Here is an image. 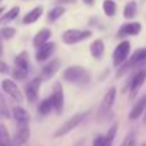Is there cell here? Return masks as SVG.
I'll use <instances>...</instances> for the list:
<instances>
[{"instance_id":"cell-1","label":"cell","mask_w":146,"mask_h":146,"mask_svg":"<svg viewBox=\"0 0 146 146\" xmlns=\"http://www.w3.org/2000/svg\"><path fill=\"white\" fill-rule=\"evenodd\" d=\"M64 80L70 84H77V85H87L91 81L90 72L80 65H71L64 71Z\"/></svg>"},{"instance_id":"cell-2","label":"cell","mask_w":146,"mask_h":146,"mask_svg":"<svg viewBox=\"0 0 146 146\" xmlns=\"http://www.w3.org/2000/svg\"><path fill=\"white\" fill-rule=\"evenodd\" d=\"M115 97H116V88L112 87L106 91L105 97L101 102V106L98 109V116H97V121L98 122H104L105 119H108L109 113H111V109H112V105L115 102Z\"/></svg>"},{"instance_id":"cell-3","label":"cell","mask_w":146,"mask_h":146,"mask_svg":"<svg viewBox=\"0 0 146 146\" xmlns=\"http://www.w3.org/2000/svg\"><path fill=\"white\" fill-rule=\"evenodd\" d=\"M145 61H146V48L136 50L129 60H126L122 65H119L121 68H119V71L116 72V77H121L122 74H125V72H126L128 70H131L132 67L141 65V64H143Z\"/></svg>"},{"instance_id":"cell-4","label":"cell","mask_w":146,"mask_h":146,"mask_svg":"<svg viewBox=\"0 0 146 146\" xmlns=\"http://www.w3.org/2000/svg\"><path fill=\"white\" fill-rule=\"evenodd\" d=\"M85 116H87V113H85V112H81V113H77V115H74L72 118H70L65 123H62V125L57 129V132L54 133V138H61V136L70 133L72 129H75V128L84 121Z\"/></svg>"},{"instance_id":"cell-5","label":"cell","mask_w":146,"mask_h":146,"mask_svg":"<svg viewBox=\"0 0 146 146\" xmlns=\"http://www.w3.org/2000/svg\"><path fill=\"white\" fill-rule=\"evenodd\" d=\"M91 37V31L90 30H78V29H70L65 30L62 33V41L65 44H75L80 43L85 38Z\"/></svg>"},{"instance_id":"cell-6","label":"cell","mask_w":146,"mask_h":146,"mask_svg":"<svg viewBox=\"0 0 146 146\" xmlns=\"http://www.w3.org/2000/svg\"><path fill=\"white\" fill-rule=\"evenodd\" d=\"M1 90H3V92H6L11 99H14L16 102H19V104L23 102V99H24L23 98V92L20 91V88L16 85V82L13 80H9V78L3 80L1 81Z\"/></svg>"},{"instance_id":"cell-7","label":"cell","mask_w":146,"mask_h":146,"mask_svg":"<svg viewBox=\"0 0 146 146\" xmlns=\"http://www.w3.org/2000/svg\"><path fill=\"white\" fill-rule=\"evenodd\" d=\"M131 52V44L129 41H122L121 44L116 46V48L113 51V55H112V61H113V65L115 67H119L122 65L126 60H128V55Z\"/></svg>"},{"instance_id":"cell-8","label":"cell","mask_w":146,"mask_h":146,"mask_svg":"<svg viewBox=\"0 0 146 146\" xmlns=\"http://www.w3.org/2000/svg\"><path fill=\"white\" fill-rule=\"evenodd\" d=\"M51 99V104H52V109L60 115L64 109V92H62V87L61 84H55L54 85V90H52V95L50 97Z\"/></svg>"},{"instance_id":"cell-9","label":"cell","mask_w":146,"mask_h":146,"mask_svg":"<svg viewBox=\"0 0 146 146\" xmlns=\"http://www.w3.org/2000/svg\"><path fill=\"white\" fill-rule=\"evenodd\" d=\"M19 129L16 131L14 136L10 139V146H23L30 138V128L29 125H17Z\"/></svg>"},{"instance_id":"cell-10","label":"cell","mask_w":146,"mask_h":146,"mask_svg":"<svg viewBox=\"0 0 146 146\" xmlns=\"http://www.w3.org/2000/svg\"><path fill=\"white\" fill-rule=\"evenodd\" d=\"M146 81V70H139L135 77L132 78L131 82V99L138 94V91L141 90V87L143 85V82Z\"/></svg>"},{"instance_id":"cell-11","label":"cell","mask_w":146,"mask_h":146,"mask_svg":"<svg viewBox=\"0 0 146 146\" xmlns=\"http://www.w3.org/2000/svg\"><path fill=\"white\" fill-rule=\"evenodd\" d=\"M41 85V78H34L33 81H30V84H27L26 87V95L29 102H36L38 98V90Z\"/></svg>"},{"instance_id":"cell-12","label":"cell","mask_w":146,"mask_h":146,"mask_svg":"<svg viewBox=\"0 0 146 146\" xmlns=\"http://www.w3.org/2000/svg\"><path fill=\"white\" fill-rule=\"evenodd\" d=\"M54 51H55V44H54V43H46V44H43L41 47L37 48L36 60H37L38 62L46 61V60H48L50 57L52 55Z\"/></svg>"},{"instance_id":"cell-13","label":"cell","mask_w":146,"mask_h":146,"mask_svg":"<svg viewBox=\"0 0 146 146\" xmlns=\"http://www.w3.org/2000/svg\"><path fill=\"white\" fill-rule=\"evenodd\" d=\"M141 31V23L133 21V23H126L123 24L119 30H118V36L119 37H125V36H136Z\"/></svg>"},{"instance_id":"cell-14","label":"cell","mask_w":146,"mask_h":146,"mask_svg":"<svg viewBox=\"0 0 146 146\" xmlns=\"http://www.w3.org/2000/svg\"><path fill=\"white\" fill-rule=\"evenodd\" d=\"M146 109V94L143 97H141V99L133 105V108L131 109L129 112V119L131 121H135L138 118H141V115H143V111Z\"/></svg>"},{"instance_id":"cell-15","label":"cell","mask_w":146,"mask_h":146,"mask_svg":"<svg viewBox=\"0 0 146 146\" xmlns=\"http://www.w3.org/2000/svg\"><path fill=\"white\" fill-rule=\"evenodd\" d=\"M11 112H13V118L16 119L17 125H29L30 116H29V113H27V111H26L24 108H21V106H14Z\"/></svg>"},{"instance_id":"cell-16","label":"cell","mask_w":146,"mask_h":146,"mask_svg":"<svg viewBox=\"0 0 146 146\" xmlns=\"http://www.w3.org/2000/svg\"><path fill=\"white\" fill-rule=\"evenodd\" d=\"M60 60H57V58H54L52 61H50L47 65H44V68H43V71H41V78L43 80H48L51 78L55 72H57V70L60 68Z\"/></svg>"},{"instance_id":"cell-17","label":"cell","mask_w":146,"mask_h":146,"mask_svg":"<svg viewBox=\"0 0 146 146\" xmlns=\"http://www.w3.org/2000/svg\"><path fill=\"white\" fill-rule=\"evenodd\" d=\"M50 37H51V31H50V29H41L36 36H34V40H33V46L34 47H41L43 44H46V43H48Z\"/></svg>"},{"instance_id":"cell-18","label":"cell","mask_w":146,"mask_h":146,"mask_svg":"<svg viewBox=\"0 0 146 146\" xmlns=\"http://www.w3.org/2000/svg\"><path fill=\"white\" fill-rule=\"evenodd\" d=\"M43 14V6H37L34 7L33 10H30L24 17H23V23L24 24H31V23H36Z\"/></svg>"},{"instance_id":"cell-19","label":"cell","mask_w":146,"mask_h":146,"mask_svg":"<svg viewBox=\"0 0 146 146\" xmlns=\"http://www.w3.org/2000/svg\"><path fill=\"white\" fill-rule=\"evenodd\" d=\"M90 51H91V55L95 58V60H101L102 55H104V51H105V46H104V41L101 38H97L92 41V44L90 46Z\"/></svg>"},{"instance_id":"cell-20","label":"cell","mask_w":146,"mask_h":146,"mask_svg":"<svg viewBox=\"0 0 146 146\" xmlns=\"http://www.w3.org/2000/svg\"><path fill=\"white\" fill-rule=\"evenodd\" d=\"M14 65H16V68L29 72V55H27L26 51H21V52L14 58Z\"/></svg>"},{"instance_id":"cell-21","label":"cell","mask_w":146,"mask_h":146,"mask_svg":"<svg viewBox=\"0 0 146 146\" xmlns=\"http://www.w3.org/2000/svg\"><path fill=\"white\" fill-rule=\"evenodd\" d=\"M19 13H20V7H19V6L11 7L7 13H3V14L0 16V24H7V23L13 21V20L19 16Z\"/></svg>"},{"instance_id":"cell-22","label":"cell","mask_w":146,"mask_h":146,"mask_svg":"<svg viewBox=\"0 0 146 146\" xmlns=\"http://www.w3.org/2000/svg\"><path fill=\"white\" fill-rule=\"evenodd\" d=\"M102 10H104L105 16L112 17V16H115V13H116V3H115L113 0H104V3H102Z\"/></svg>"},{"instance_id":"cell-23","label":"cell","mask_w":146,"mask_h":146,"mask_svg":"<svg viewBox=\"0 0 146 146\" xmlns=\"http://www.w3.org/2000/svg\"><path fill=\"white\" fill-rule=\"evenodd\" d=\"M51 111H52V104H51V99H50V98L43 99V101L38 104V106H37V112H38L40 115H43V116L48 115Z\"/></svg>"},{"instance_id":"cell-24","label":"cell","mask_w":146,"mask_h":146,"mask_svg":"<svg viewBox=\"0 0 146 146\" xmlns=\"http://www.w3.org/2000/svg\"><path fill=\"white\" fill-rule=\"evenodd\" d=\"M136 10H138V4L135 1H129L123 9V17L125 19H132L136 14Z\"/></svg>"},{"instance_id":"cell-25","label":"cell","mask_w":146,"mask_h":146,"mask_svg":"<svg viewBox=\"0 0 146 146\" xmlns=\"http://www.w3.org/2000/svg\"><path fill=\"white\" fill-rule=\"evenodd\" d=\"M116 131H118V123H113V125L109 128L108 133L105 135V145L106 146H112L113 139H115V136H116Z\"/></svg>"},{"instance_id":"cell-26","label":"cell","mask_w":146,"mask_h":146,"mask_svg":"<svg viewBox=\"0 0 146 146\" xmlns=\"http://www.w3.org/2000/svg\"><path fill=\"white\" fill-rule=\"evenodd\" d=\"M65 13V9L64 7H61V6H57V7H54V9H51L48 13V20L50 21H55L57 19H60L62 14Z\"/></svg>"},{"instance_id":"cell-27","label":"cell","mask_w":146,"mask_h":146,"mask_svg":"<svg viewBox=\"0 0 146 146\" xmlns=\"http://www.w3.org/2000/svg\"><path fill=\"white\" fill-rule=\"evenodd\" d=\"M0 146H10V136L3 123H0Z\"/></svg>"},{"instance_id":"cell-28","label":"cell","mask_w":146,"mask_h":146,"mask_svg":"<svg viewBox=\"0 0 146 146\" xmlns=\"http://www.w3.org/2000/svg\"><path fill=\"white\" fill-rule=\"evenodd\" d=\"M14 36H16V29H13V27H1L0 29V38L10 40Z\"/></svg>"},{"instance_id":"cell-29","label":"cell","mask_w":146,"mask_h":146,"mask_svg":"<svg viewBox=\"0 0 146 146\" xmlns=\"http://www.w3.org/2000/svg\"><path fill=\"white\" fill-rule=\"evenodd\" d=\"M27 71H23V70H19V68H14L13 70V77L16 78V80H19V81H21V80H24L26 77H27Z\"/></svg>"},{"instance_id":"cell-30","label":"cell","mask_w":146,"mask_h":146,"mask_svg":"<svg viewBox=\"0 0 146 146\" xmlns=\"http://www.w3.org/2000/svg\"><path fill=\"white\" fill-rule=\"evenodd\" d=\"M121 146H135V133H129L126 135V138L123 139Z\"/></svg>"},{"instance_id":"cell-31","label":"cell","mask_w":146,"mask_h":146,"mask_svg":"<svg viewBox=\"0 0 146 146\" xmlns=\"http://www.w3.org/2000/svg\"><path fill=\"white\" fill-rule=\"evenodd\" d=\"M9 72V65L0 60V74H7Z\"/></svg>"},{"instance_id":"cell-32","label":"cell","mask_w":146,"mask_h":146,"mask_svg":"<svg viewBox=\"0 0 146 146\" xmlns=\"http://www.w3.org/2000/svg\"><path fill=\"white\" fill-rule=\"evenodd\" d=\"M0 108H1V109H7V106H6V99L3 97L1 91H0Z\"/></svg>"},{"instance_id":"cell-33","label":"cell","mask_w":146,"mask_h":146,"mask_svg":"<svg viewBox=\"0 0 146 146\" xmlns=\"http://www.w3.org/2000/svg\"><path fill=\"white\" fill-rule=\"evenodd\" d=\"M82 1H84V3H87V4H90V6H92L95 0H82Z\"/></svg>"},{"instance_id":"cell-34","label":"cell","mask_w":146,"mask_h":146,"mask_svg":"<svg viewBox=\"0 0 146 146\" xmlns=\"http://www.w3.org/2000/svg\"><path fill=\"white\" fill-rule=\"evenodd\" d=\"M4 10H6V9H4V7H3V6H0V16H1V14H3V13H4Z\"/></svg>"},{"instance_id":"cell-35","label":"cell","mask_w":146,"mask_h":146,"mask_svg":"<svg viewBox=\"0 0 146 146\" xmlns=\"http://www.w3.org/2000/svg\"><path fill=\"white\" fill-rule=\"evenodd\" d=\"M1 54H3V46H1V43H0V57H1Z\"/></svg>"},{"instance_id":"cell-36","label":"cell","mask_w":146,"mask_h":146,"mask_svg":"<svg viewBox=\"0 0 146 146\" xmlns=\"http://www.w3.org/2000/svg\"><path fill=\"white\" fill-rule=\"evenodd\" d=\"M143 122L146 123V113H145V116H143Z\"/></svg>"},{"instance_id":"cell-37","label":"cell","mask_w":146,"mask_h":146,"mask_svg":"<svg viewBox=\"0 0 146 146\" xmlns=\"http://www.w3.org/2000/svg\"><path fill=\"white\" fill-rule=\"evenodd\" d=\"M141 146H146V142H145V143H142V145H141Z\"/></svg>"},{"instance_id":"cell-38","label":"cell","mask_w":146,"mask_h":146,"mask_svg":"<svg viewBox=\"0 0 146 146\" xmlns=\"http://www.w3.org/2000/svg\"><path fill=\"white\" fill-rule=\"evenodd\" d=\"M1 1H3V0H0V3H1Z\"/></svg>"}]
</instances>
